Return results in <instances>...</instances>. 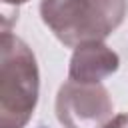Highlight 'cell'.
<instances>
[{
  "label": "cell",
  "instance_id": "obj_1",
  "mask_svg": "<svg viewBox=\"0 0 128 128\" xmlns=\"http://www.w3.org/2000/svg\"><path fill=\"white\" fill-rule=\"evenodd\" d=\"M40 70L32 48L10 30L0 40V128H24L38 104Z\"/></svg>",
  "mask_w": 128,
  "mask_h": 128
},
{
  "label": "cell",
  "instance_id": "obj_2",
  "mask_svg": "<svg viewBox=\"0 0 128 128\" xmlns=\"http://www.w3.org/2000/svg\"><path fill=\"white\" fill-rule=\"evenodd\" d=\"M128 0H40V18L68 48L108 38L126 18Z\"/></svg>",
  "mask_w": 128,
  "mask_h": 128
},
{
  "label": "cell",
  "instance_id": "obj_3",
  "mask_svg": "<svg viewBox=\"0 0 128 128\" xmlns=\"http://www.w3.org/2000/svg\"><path fill=\"white\" fill-rule=\"evenodd\" d=\"M56 118L64 128H104L114 118V104L102 82L66 80L56 94Z\"/></svg>",
  "mask_w": 128,
  "mask_h": 128
},
{
  "label": "cell",
  "instance_id": "obj_4",
  "mask_svg": "<svg viewBox=\"0 0 128 128\" xmlns=\"http://www.w3.org/2000/svg\"><path fill=\"white\" fill-rule=\"evenodd\" d=\"M120 68V56L104 40H88L74 48L68 64V78L84 84H96Z\"/></svg>",
  "mask_w": 128,
  "mask_h": 128
},
{
  "label": "cell",
  "instance_id": "obj_5",
  "mask_svg": "<svg viewBox=\"0 0 128 128\" xmlns=\"http://www.w3.org/2000/svg\"><path fill=\"white\" fill-rule=\"evenodd\" d=\"M104 128H128V114H116Z\"/></svg>",
  "mask_w": 128,
  "mask_h": 128
},
{
  "label": "cell",
  "instance_id": "obj_6",
  "mask_svg": "<svg viewBox=\"0 0 128 128\" xmlns=\"http://www.w3.org/2000/svg\"><path fill=\"white\" fill-rule=\"evenodd\" d=\"M2 2H4L6 6H14V8H16V6H20V4H26L28 0H2Z\"/></svg>",
  "mask_w": 128,
  "mask_h": 128
},
{
  "label": "cell",
  "instance_id": "obj_7",
  "mask_svg": "<svg viewBox=\"0 0 128 128\" xmlns=\"http://www.w3.org/2000/svg\"><path fill=\"white\" fill-rule=\"evenodd\" d=\"M38 128H46V126H38Z\"/></svg>",
  "mask_w": 128,
  "mask_h": 128
}]
</instances>
